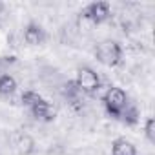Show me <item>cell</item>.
Returning <instances> with one entry per match:
<instances>
[{
	"label": "cell",
	"instance_id": "obj_1",
	"mask_svg": "<svg viewBox=\"0 0 155 155\" xmlns=\"http://www.w3.org/2000/svg\"><path fill=\"white\" fill-rule=\"evenodd\" d=\"M111 18V9L108 2H91L79 13V24L101 26Z\"/></svg>",
	"mask_w": 155,
	"mask_h": 155
},
{
	"label": "cell",
	"instance_id": "obj_2",
	"mask_svg": "<svg viewBox=\"0 0 155 155\" xmlns=\"http://www.w3.org/2000/svg\"><path fill=\"white\" fill-rule=\"evenodd\" d=\"M95 58L106 68H117L122 62V46L117 40H102L95 48Z\"/></svg>",
	"mask_w": 155,
	"mask_h": 155
},
{
	"label": "cell",
	"instance_id": "obj_3",
	"mask_svg": "<svg viewBox=\"0 0 155 155\" xmlns=\"http://www.w3.org/2000/svg\"><path fill=\"white\" fill-rule=\"evenodd\" d=\"M128 102H130L128 93L122 88H119V86H110L106 90V93L102 95V104H104L108 115L111 119H115V120L119 119V115L122 113V110L128 106Z\"/></svg>",
	"mask_w": 155,
	"mask_h": 155
},
{
	"label": "cell",
	"instance_id": "obj_4",
	"mask_svg": "<svg viewBox=\"0 0 155 155\" xmlns=\"http://www.w3.org/2000/svg\"><path fill=\"white\" fill-rule=\"evenodd\" d=\"M73 82L77 84V88H79L84 95H88V97H93L102 88L101 86L99 73L93 68H90V66H81L79 69H77V77H75Z\"/></svg>",
	"mask_w": 155,
	"mask_h": 155
},
{
	"label": "cell",
	"instance_id": "obj_5",
	"mask_svg": "<svg viewBox=\"0 0 155 155\" xmlns=\"http://www.w3.org/2000/svg\"><path fill=\"white\" fill-rule=\"evenodd\" d=\"M31 115L37 119V120H42V122H53L55 117H57V110L53 108L51 102H48L46 99H38L31 108H29Z\"/></svg>",
	"mask_w": 155,
	"mask_h": 155
},
{
	"label": "cell",
	"instance_id": "obj_6",
	"mask_svg": "<svg viewBox=\"0 0 155 155\" xmlns=\"http://www.w3.org/2000/svg\"><path fill=\"white\" fill-rule=\"evenodd\" d=\"M46 38H48L46 29H44L40 24L29 22V24L24 28V42H26L28 46H40V44L46 42Z\"/></svg>",
	"mask_w": 155,
	"mask_h": 155
},
{
	"label": "cell",
	"instance_id": "obj_7",
	"mask_svg": "<svg viewBox=\"0 0 155 155\" xmlns=\"http://www.w3.org/2000/svg\"><path fill=\"white\" fill-rule=\"evenodd\" d=\"M64 97L69 102V106L75 108V110H81L84 106V93L77 88V84L73 81L66 82V86H64Z\"/></svg>",
	"mask_w": 155,
	"mask_h": 155
},
{
	"label": "cell",
	"instance_id": "obj_8",
	"mask_svg": "<svg viewBox=\"0 0 155 155\" xmlns=\"http://www.w3.org/2000/svg\"><path fill=\"white\" fill-rule=\"evenodd\" d=\"M111 155H137V148L124 137H119L111 142Z\"/></svg>",
	"mask_w": 155,
	"mask_h": 155
},
{
	"label": "cell",
	"instance_id": "obj_9",
	"mask_svg": "<svg viewBox=\"0 0 155 155\" xmlns=\"http://www.w3.org/2000/svg\"><path fill=\"white\" fill-rule=\"evenodd\" d=\"M139 117H140V113H139V108L135 106V102H128V106L122 110V113L119 115V122H122V124H126V126H135L137 122H139Z\"/></svg>",
	"mask_w": 155,
	"mask_h": 155
},
{
	"label": "cell",
	"instance_id": "obj_10",
	"mask_svg": "<svg viewBox=\"0 0 155 155\" xmlns=\"http://www.w3.org/2000/svg\"><path fill=\"white\" fill-rule=\"evenodd\" d=\"M15 150L20 155H31L35 151V140H33V137L28 135V133L17 135V139H15Z\"/></svg>",
	"mask_w": 155,
	"mask_h": 155
},
{
	"label": "cell",
	"instance_id": "obj_11",
	"mask_svg": "<svg viewBox=\"0 0 155 155\" xmlns=\"http://www.w3.org/2000/svg\"><path fill=\"white\" fill-rule=\"evenodd\" d=\"M17 91V81L9 73L0 75V97H11Z\"/></svg>",
	"mask_w": 155,
	"mask_h": 155
},
{
	"label": "cell",
	"instance_id": "obj_12",
	"mask_svg": "<svg viewBox=\"0 0 155 155\" xmlns=\"http://www.w3.org/2000/svg\"><path fill=\"white\" fill-rule=\"evenodd\" d=\"M38 99H42V97H40L37 91H33V90H28V91H24V93L20 95V102H22V106H26L28 110H29Z\"/></svg>",
	"mask_w": 155,
	"mask_h": 155
},
{
	"label": "cell",
	"instance_id": "obj_13",
	"mask_svg": "<svg viewBox=\"0 0 155 155\" xmlns=\"http://www.w3.org/2000/svg\"><path fill=\"white\" fill-rule=\"evenodd\" d=\"M144 135H146L148 142L155 144V119L153 117L146 119V122H144Z\"/></svg>",
	"mask_w": 155,
	"mask_h": 155
},
{
	"label": "cell",
	"instance_id": "obj_14",
	"mask_svg": "<svg viewBox=\"0 0 155 155\" xmlns=\"http://www.w3.org/2000/svg\"><path fill=\"white\" fill-rule=\"evenodd\" d=\"M0 75H4V73H2V64H0Z\"/></svg>",
	"mask_w": 155,
	"mask_h": 155
}]
</instances>
